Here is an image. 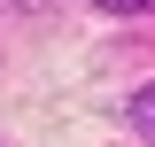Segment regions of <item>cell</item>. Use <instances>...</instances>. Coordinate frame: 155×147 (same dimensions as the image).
Here are the masks:
<instances>
[{
	"mask_svg": "<svg viewBox=\"0 0 155 147\" xmlns=\"http://www.w3.org/2000/svg\"><path fill=\"white\" fill-rule=\"evenodd\" d=\"M124 124H132V132H140V139H147V147H155V85H140V93H132V101H124Z\"/></svg>",
	"mask_w": 155,
	"mask_h": 147,
	"instance_id": "cell-1",
	"label": "cell"
},
{
	"mask_svg": "<svg viewBox=\"0 0 155 147\" xmlns=\"http://www.w3.org/2000/svg\"><path fill=\"white\" fill-rule=\"evenodd\" d=\"M93 8H101V16H147L155 0H93Z\"/></svg>",
	"mask_w": 155,
	"mask_h": 147,
	"instance_id": "cell-2",
	"label": "cell"
}]
</instances>
